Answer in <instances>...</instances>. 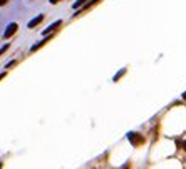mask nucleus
I'll return each mask as SVG.
<instances>
[{
  "mask_svg": "<svg viewBox=\"0 0 186 169\" xmlns=\"http://www.w3.org/2000/svg\"><path fill=\"white\" fill-rule=\"evenodd\" d=\"M17 28H19V25L15 22H12V24H9V27H7V30L3 32V39H10L12 35L17 32Z\"/></svg>",
  "mask_w": 186,
  "mask_h": 169,
  "instance_id": "nucleus-1",
  "label": "nucleus"
},
{
  "mask_svg": "<svg viewBox=\"0 0 186 169\" xmlns=\"http://www.w3.org/2000/svg\"><path fill=\"white\" fill-rule=\"evenodd\" d=\"M99 2H101V0H91L89 3H86V5L82 7V9H79V10H77V14H74V17H77V15H82V14H84V12H87L89 9H92L94 5H97Z\"/></svg>",
  "mask_w": 186,
  "mask_h": 169,
  "instance_id": "nucleus-2",
  "label": "nucleus"
},
{
  "mask_svg": "<svg viewBox=\"0 0 186 169\" xmlns=\"http://www.w3.org/2000/svg\"><path fill=\"white\" fill-rule=\"evenodd\" d=\"M60 25H62V20H55V22H54L52 25H49V28H45V30L42 32V34H44V35L52 34V32H54V30H57V28H59Z\"/></svg>",
  "mask_w": 186,
  "mask_h": 169,
  "instance_id": "nucleus-3",
  "label": "nucleus"
},
{
  "mask_svg": "<svg viewBox=\"0 0 186 169\" xmlns=\"http://www.w3.org/2000/svg\"><path fill=\"white\" fill-rule=\"evenodd\" d=\"M51 39H52V34H51V35H49V37H45V39H44V40H40V42H39V44H35V45H32V47H30V52H35V50H37V49H40V47H42V45H44V44H47V42H49V40H51Z\"/></svg>",
  "mask_w": 186,
  "mask_h": 169,
  "instance_id": "nucleus-4",
  "label": "nucleus"
},
{
  "mask_svg": "<svg viewBox=\"0 0 186 169\" xmlns=\"http://www.w3.org/2000/svg\"><path fill=\"white\" fill-rule=\"evenodd\" d=\"M44 20V15H39V17H35V19H32L30 22H29V28H35V25H39L40 22Z\"/></svg>",
  "mask_w": 186,
  "mask_h": 169,
  "instance_id": "nucleus-5",
  "label": "nucleus"
},
{
  "mask_svg": "<svg viewBox=\"0 0 186 169\" xmlns=\"http://www.w3.org/2000/svg\"><path fill=\"white\" fill-rule=\"evenodd\" d=\"M86 3H89V0H77V2H74L72 7H74V10H76V9L79 10V9H82V7L86 5Z\"/></svg>",
  "mask_w": 186,
  "mask_h": 169,
  "instance_id": "nucleus-6",
  "label": "nucleus"
},
{
  "mask_svg": "<svg viewBox=\"0 0 186 169\" xmlns=\"http://www.w3.org/2000/svg\"><path fill=\"white\" fill-rule=\"evenodd\" d=\"M9 47H10L9 44H5V45H3V47H0V55H2L3 52H7V50H9Z\"/></svg>",
  "mask_w": 186,
  "mask_h": 169,
  "instance_id": "nucleus-7",
  "label": "nucleus"
},
{
  "mask_svg": "<svg viewBox=\"0 0 186 169\" xmlns=\"http://www.w3.org/2000/svg\"><path fill=\"white\" fill-rule=\"evenodd\" d=\"M15 64H17V60H10V62H9V64H7V65H5V67H7V69H9V67H12V65H15Z\"/></svg>",
  "mask_w": 186,
  "mask_h": 169,
  "instance_id": "nucleus-8",
  "label": "nucleus"
},
{
  "mask_svg": "<svg viewBox=\"0 0 186 169\" xmlns=\"http://www.w3.org/2000/svg\"><path fill=\"white\" fill-rule=\"evenodd\" d=\"M7 2H9V0H0V7H2V5H5Z\"/></svg>",
  "mask_w": 186,
  "mask_h": 169,
  "instance_id": "nucleus-9",
  "label": "nucleus"
},
{
  "mask_svg": "<svg viewBox=\"0 0 186 169\" xmlns=\"http://www.w3.org/2000/svg\"><path fill=\"white\" fill-rule=\"evenodd\" d=\"M49 2H51V3H59L60 0H49Z\"/></svg>",
  "mask_w": 186,
  "mask_h": 169,
  "instance_id": "nucleus-10",
  "label": "nucleus"
},
{
  "mask_svg": "<svg viewBox=\"0 0 186 169\" xmlns=\"http://www.w3.org/2000/svg\"><path fill=\"white\" fill-rule=\"evenodd\" d=\"M3 76H5V74H0V79H3Z\"/></svg>",
  "mask_w": 186,
  "mask_h": 169,
  "instance_id": "nucleus-11",
  "label": "nucleus"
}]
</instances>
